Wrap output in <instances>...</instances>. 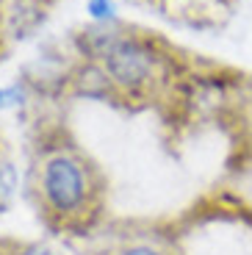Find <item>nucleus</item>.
I'll return each instance as SVG.
<instances>
[{"instance_id":"1","label":"nucleus","mask_w":252,"mask_h":255,"mask_svg":"<svg viewBox=\"0 0 252 255\" xmlns=\"http://www.w3.org/2000/svg\"><path fill=\"white\" fill-rule=\"evenodd\" d=\"M39 189H42V197L50 205V211H56L61 217L78 214L89 197L86 169L72 155H53L42 166Z\"/></svg>"},{"instance_id":"2","label":"nucleus","mask_w":252,"mask_h":255,"mask_svg":"<svg viewBox=\"0 0 252 255\" xmlns=\"http://www.w3.org/2000/svg\"><path fill=\"white\" fill-rule=\"evenodd\" d=\"M106 64V72L117 86L122 89H139L152 78V67H155V58H152L150 47H144L141 42H133V39H117L111 45V50L103 58Z\"/></svg>"},{"instance_id":"3","label":"nucleus","mask_w":252,"mask_h":255,"mask_svg":"<svg viewBox=\"0 0 252 255\" xmlns=\"http://www.w3.org/2000/svg\"><path fill=\"white\" fill-rule=\"evenodd\" d=\"M17 194V166L0 161V211H6Z\"/></svg>"},{"instance_id":"4","label":"nucleus","mask_w":252,"mask_h":255,"mask_svg":"<svg viewBox=\"0 0 252 255\" xmlns=\"http://www.w3.org/2000/svg\"><path fill=\"white\" fill-rule=\"evenodd\" d=\"M86 11L92 14L97 22H111V19L117 17V11H114V0H89Z\"/></svg>"},{"instance_id":"5","label":"nucleus","mask_w":252,"mask_h":255,"mask_svg":"<svg viewBox=\"0 0 252 255\" xmlns=\"http://www.w3.org/2000/svg\"><path fill=\"white\" fill-rule=\"evenodd\" d=\"M25 97V92L19 89V86H6V89H0V109H11V106H19Z\"/></svg>"},{"instance_id":"6","label":"nucleus","mask_w":252,"mask_h":255,"mask_svg":"<svg viewBox=\"0 0 252 255\" xmlns=\"http://www.w3.org/2000/svg\"><path fill=\"white\" fill-rule=\"evenodd\" d=\"M120 255H166V253L152 247V244H130V247H125Z\"/></svg>"},{"instance_id":"7","label":"nucleus","mask_w":252,"mask_h":255,"mask_svg":"<svg viewBox=\"0 0 252 255\" xmlns=\"http://www.w3.org/2000/svg\"><path fill=\"white\" fill-rule=\"evenodd\" d=\"M17 255H56L47 244H25L22 250H17Z\"/></svg>"},{"instance_id":"8","label":"nucleus","mask_w":252,"mask_h":255,"mask_svg":"<svg viewBox=\"0 0 252 255\" xmlns=\"http://www.w3.org/2000/svg\"><path fill=\"white\" fill-rule=\"evenodd\" d=\"M250 109H252V97H250Z\"/></svg>"}]
</instances>
